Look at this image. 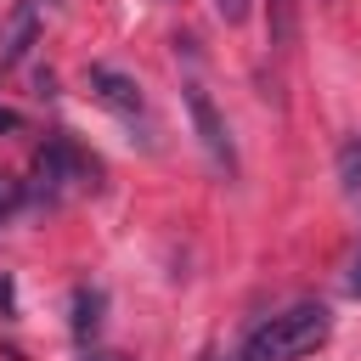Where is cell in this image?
Wrapping results in <instances>:
<instances>
[{
    "instance_id": "3957f363",
    "label": "cell",
    "mask_w": 361,
    "mask_h": 361,
    "mask_svg": "<svg viewBox=\"0 0 361 361\" xmlns=\"http://www.w3.org/2000/svg\"><path fill=\"white\" fill-rule=\"evenodd\" d=\"M186 113H192L197 141L209 147V158L231 169V164H237V158H231V130H226V118H220V107H214V96H209L203 85H186Z\"/></svg>"
},
{
    "instance_id": "ba28073f",
    "label": "cell",
    "mask_w": 361,
    "mask_h": 361,
    "mask_svg": "<svg viewBox=\"0 0 361 361\" xmlns=\"http://www.w3.org/2000/svg\"><path fill=\"white\" fill-rule=\"evenodd\" d=\"M338 186H344L350 197H361V135L338 147Z\"/></svg>"
},
{
    "instance_id": "277c9868",
    "label": "cell",
    "mask_w": 361,
    "mask_h": 361,
    "mask_svg": "<svg viewBox=\"0 0 361 361\" xmlns=\"http://www.w3.org/2000/svg\"><path fill=\"white\" fill-rule=\"evenodd\" d=\"M90 90H96V102L102 107H113L118 118H135L141 113V85L130 79V73H118V68H90Z\"/></svg>"
},
{
    "instance_id": "9c48e42d",
    "label": "cell",
    "mask_w": 361,
    "mask_h": 361,
    "mask_svg": "<svg viewBox=\"0 0 361 361\" xmlns=\"http://www.w3.org/2000/svg\"><path fill=\"white\" fill-rule=\"evenodd\" d=\"M17 203H23V180H17V175H0V220H6Z\"/></svg>"
},
{
    "instance_id": "30bf717a",
    "label": "cell",
    "mask_w": 361,
    "mask_h": 361,
    "mask_svg": "<svg viewBox=\"0 0 361 361\" xmlns=\"http://www.w3.org/2000/svg\"><path fill=\"white\" fill-rule=\"evenodd\" d=\"M248 6H254V0H214V11H220L226 23H243V17H248Z\"/></svg>"
},
{
    "instance_id": "4fadbf2b",
    "label": "cell",
    "mask_w": 361,
    "mask_h": 361,
    "mask_svg": "<svg viewBox=\"0 0 361 361\" xmlns=\"http://www.w3.org/2000/svg\"><path fill=\"white\" fill-rule=\"evenodd\" d=\"M96 361H124V355H96Z\"/></svg>"
},
{
    "instance_id": "6da1fadb",
    "label": "cell",
    "mask_w": 361,
    "mask_h": 361,
    "mask_svg": "<svg viewBox=\"0 0 361 361\" xmlns=\"http://www.w3.org/2000/svg\"><path fill=\"white\" fill-rule=\"evenodd\" d=\"M327 327H333L327 305H293V310H282V316H271V322H259L248 333L243 361H293V355H310L327 338Z\"/></svg>"
},
{
    "instance_id": "7c38bea8",
    "label": "cell",
    "mask_w": 361,
    "mask_h": 361,
    "mask_svg": "<svg viewBox=\"0 0 361 361\" xmlns=\"http://www.w3.org/2000/svg\"><path fill=\"white\" fill-rule=\"evenodd\" d=\"M0 130H17V113L11 107H0Z\"/></svg>"
},
{
    "instance_id": "8992f818",
    "label": "cell",
    "mask_w": 361,
    "mask_h": 361,
    "mask_svg": "<svg viewBox=\"0 0 361 361\" xmlns=\"http://www.w3.org/2000/svg\"><path fill=\"white\" fill-rule=\"evenodd\" d=\"M271 6V45L288 51L299 39V0H265Z\"/></svg>"
},
{
    "instance_id": "7a4b0ae2",
    "label": "cell",
    "mask_w": 361,
    "mask_h": 361,
    "mask_svg": "<svg viewBox=\"0 0 361 361\" xmlns=\"http://www.w3.org/2000/svg\"><path fill=\"white\" fill-rule=\"evenodd\" d=\"M34 192L45 197V203H56V197H68V192H79V186H96V158L73 141V135H51L45 147H39V158H34Z\"/></svg>"
},
{
    "instance_id": "52a82bcc",
    "label": "cell",
    "mask_w": 361,
    "mask_h": 361,
    "mask_svg": "<svg viewBox=\"0 0 361 361\" xmlns=\"http://www.w3.org/2000/svg\"><path fill=\"white\" fill-rule=\"evenodd\" d=\"M96 327H102V293H85V288H79V293H73V333L90 338Z\"/></svg>"
},
{
    "instance_id": "5b68a950",
    "label": "cell",
    "mask_w": 361,
    "mask_h": 361,
    "mask_svg": "<svg viewBox=\"0 0 361 361\" xmlns=\"http://www.w3.org/2000/svg\"><path fill=\"white\" fill-rule=\"evenodd\" d=\"M34 34H39V11L23 0V6H17V17H11V34H6V45H0V73H6V68H17V62L28 56Z\"/></svg>"
},
{
    "instance_id": "8fae6325",
    "label": "cell",
    "mask_w": 361,
    "mask_h": 361,
    "mask_svg": "<svg viewBox=\"0 0 361 361\" xmlns=\"http://www.w3.org/2000/svg\"><path fill=\"white\" fill-rule=\"evenodd\" d=\"M350 293L361 299V254H355V265H350Z\"/></svg>"
}]
</instances>
